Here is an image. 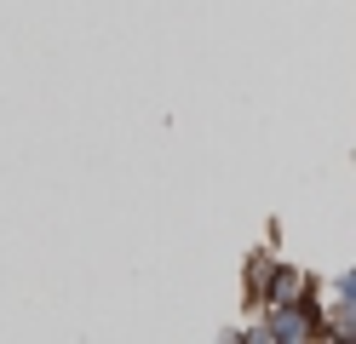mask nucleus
<instances>
[{
	"instance_id": "obj_1",
	"label": "nucleus",
	"mask_w": 356,
	"mask_h": 344,
	"mask_svg": "<svg viewBox=\"0 0 356 344\" xmlns=\"http://www.w3.org/2000/svg\"><path fill=\"white\" fill-rule=\"evenodd\" d=\"M310 333H316L310 304H264V338L270 344H310Z\"/></svg>"
},
{
	"instance_id": "obj_3",
	"label": "nucleus",
	"mask_w": 356,
	"mask_h": 344,
	"mask_svg": "<svg viewBox=\"0 0 356 344\" xmlns=\"http://www.w3.org/2000/svg\"><path fill=\"white\" fill-rule=\"evenodd\" d=\"M270 275H276V259H253V264H248V298H253V304H264Z\"/></svg>"
},
{
	"instance_id": "obj_2",
	"label": "nucleus",
	"mask_w": 356,
	"mask_h": 344,
	"mask_svg": "<svg viewBox=\"0 0 356 344\" xmlns=\"http://www.w3.org/2000/svg\"><path fill=\"white\" fill-rule=\"evenodd\" d=\"M264 304H310V275H305V270L276 264L270 287H264Z\"/></svg>"
}]
</instances>
